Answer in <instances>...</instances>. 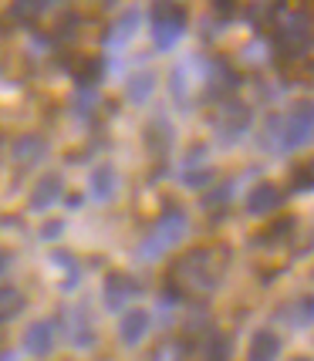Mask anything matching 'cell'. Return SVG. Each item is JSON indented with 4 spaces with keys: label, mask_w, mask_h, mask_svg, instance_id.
<instances>
[{
    "label": "cell",
    "mask_w": 314,
    "mask_h": 361,
    "mask_svg": "<svg viewBox=\"0 0 314 361\" xmlns=\"http://www.w3.org/2000/svg\"><path fill=\"white\" fill-rule=\"evenodd\" d=\"M227 264H230V253L227 247H200V250H189L186 257L176 260L173 274H169V287H173L179 298H206L213 294L227 277Z\"/></svg>",
    "instance_id": "cell-1"
},
{
    "label": "cell",
    "mask_w": 314,
    "mask_h": 361,
    "mask_svg": "<svg viewBox=\"0 0 314 361\" xmlns=\"http://www.w3.org/2000/svg\"><path fill=\"white\" fill-rule=\"evenodd\" d=\"M189 230V220L186 213L179 209V206H166V213L156 220V226H152V233L145 236L139 243V260H145V264H152V260H159L166 250H173L176 243L186 236Z\"/></svg>",
    "instance_id": "cell-2"
},
{
    "label": "cell",
    "mask_w": 314,
    "mask_h": 361,
    "mask_svg": "<svg viewBox=\"0 0 314 361\" xmlns=\"http://www.w3.org/2000/svg\"><path fill=\"white\" fill-rule=\"evenodd\" d=\"M274 47L281 61H298L311 47V17L308 14H291L284 17V24L274 27Z\"/></svg>",
    "instance_id": "cell-3"
},
{
    "label": "cell",
    "mask_w": 314,
    "mask_h": 361,
    "mask_svg": "<svg viewBox=\"0 0 314 361\" xmlns=\"http://www.w3.org/2000/svg\"><path fill=\"white\" fill-rule=\"evenodd\" d=\"M183 31H186V7L183 4H156L152 7V37H156L159 51H169L183 37Z\"/></svg>",
    "instance_id": "cell-4"
},
{
    "label": "cell",
    "mask_w": 314,
    "mask_h": 361,
    "mask_svg": "<svg viewBox=\"0 0 314 361\" xmlns=\"http://www.w3.org/2000/svg\"><path fill=\"white\" fill-rule=\"evenodd\" d=\"M314 109L311 102H301L294 115L287 118L281 126V149H304L311 142V132H314Z\"/></svg>",
    "instance_id": "cell-5"
},
{
    "label": "cell",
    "mask_w": 314,
    "mask_h": 361,
    "mask_svg": "<svg viewBox=\"0 0 314 361\" xmlns=\"http://www.w3.org/2000/svg\"><path fill=\"white\" fill-rule=\"evenodd\" d=\"M213 126H217V132H220L227 142L240 139V135L250 128V105H243V102H236V98L223 102L220 111H217V118H213Z\"/></svg>",
    "instance_id": "cell-6"
},
{
    "label": "cell",
    "mask_w": 314,
    "mask_h": 361,
    "mask_svg": "<svg viewBox=\"0 0 314 361\" xmlns=\"http://www.w3.org/2000/svg\"><path fill=\"white\" fill-rule=\"evenodd\" d=\"M139 283L132 281L128 274H122V270H111L109 277H105V290H102V298H105V307L109 311H122V307H128V300L139 298Z\"/></svg>",
    "instance_id": "cell-7"
},
{
    "label": "cell",
    "mask_w": 314,
    "mask_h": 361,
    "mask_svg": "<svg viewBox=\"0 0 314 361\" xmlns=\"http://www.w3.org/2000/svg\"><path fill=\"white\" fill-rule=\"evenodd\" d=\"M54 334H58L54 321H47V317L34 321L31 328H28V334H24V351L34 355V358H47L54 351Z\"/></svg>",
    "instance_id": "cell-8"
},
{
    "label": "cell",
    "mask_w": 314,
    "mask_h": 361,
    "mask_svg": "<svg viewBox=\"0 0 314 361\" xmlns=\"http://www.w3.org/2000/svg\"><path fill=\"white\" fill-rule=\"evenodd\" d=\"M281 203H284V196L274 183H257L247 192V213L250 216H270L274 209H281Z\"/></svg>",
    "instance_id": "cell-9"
},
{
    "label": "cell",
    "mask_w": 314,
    "mask_h": 361,
    "mask_svg": "<svg viewBox=\"0 0 314 361\" xmlns=\"http://www.w3.org/2000/svg\"><path fill=\"white\" fill-rule=\"evenodd\" d=\"M61 192H64V176L61 173H44L37 183H34L31 189V209L34 213H41V209H47L51 203H58L61 200Z\"/></svg>",
    "instance_id": "cell-10"
},
{
    "label": "cell",
    "mask_w": 314,
    "mask_h": 361,
    "mask_svg": "<svg viewBox=\"0 0 314 361\" xmlns=\"http://www.w3.org/2000/svg\"><path fill=\"white\" fill-rule=\"evenodd\" d=\"M75 81H78V92H95V85L102 81L105 75V58H98V54H81L75 58Z\"/></svg>",
    "instance_id": "cell-11"
},
{
    "label": "cell",
    "mask_w": 314,
    "mask_h": 361,
    "mask_svg": "<svg viewBox=\"0 0 314 361\" xmlns=\"http://www.w3.org/2000/svg\"><path fill=\"white\" fill-rule=\"evenodd\" d=\"M145 331H149V311L145 307H132V311L122 314V324H119L122 345H139L145 338Z\"/></svg>",
    "instance_id": "cell-12"
},
{
    "label": "cell",
    "mask_w": 314,
    "mask_h": 361,
    "mask_svg": "<svg viewBox=\"0 0 314 361\" xmlns=\"http://www.w3.org/2000/svg\"><path fill=\"white\" fill-rule=\"evenodd\" d=\"M281 355V334L274 331H257L250 338V348H247V361H277Z\"/></svg>",
    "instance_id": "cell-13"
},
{
    "label": "cell",
    "mask_w": 314,
    "mask_h": 361,
    "mask_svg": "<svg viewBox=\"0 0 314 361\" xmlns=\"http://www.w3.org/2000/svg\"><path fill=\"white\" fill-rule=\"evenodd\" d=\"M115 186H119V176L111 166H98L92 176H88V189H92V196L98 203H109L111 196H115Z\"/></svg>",
    "instance_id": "cell-14"
},
{
    "label": "cell",
    "mask_w": 314,
    "mask_h": 361,
    "mask_svg": "<svg viewBox=\"0 0 314 361\" xmlns=\"http://www.w3.org/2000/svg\"><path fill=\"white\" fill-rule=\"evenodd\" d=\"M47 152L44 139H37V135H20L14 142V162L17 166H34V162H41Z\"/></svg>",
    "instance_id": "cell-15"
},
{
    "label": "cell",
    "mask_w": 314,
    "mask_h": 361,
    "mask_svg": "<svg viewBox=\"0 0 314 361\" xmlns=\"http://www.w3.org/2000/svg\"><path fill=\"white\" fill-rule=\"evenodd\" d=\"M68 324H71V345L75 348H92L95 345V331L92 324H88V314L81 311V307H75V311H68Z\"/></svg>",
    "instance_id": "cell-16"
},
{
    "label": "cell",
    "mask_w": 314,
    "mask_h": 361,
    "mask_svg": "<svg viewBox=\"0 0 314 361\" xmlns=\"http://www.w3.org/2000/svg\"><path fill=\"white\" fill-rule=\"evenodd\" d=\"M200 361H230V338L223 331H210L200 345Z\"/></svg>",
    "instance_id": "cell-17"
},
{
    "label": "cell",
    "mask_w": 314,
    "mask_h": 361,
    "mask_svg": "<svg viewBox=\"0 0 314 361\" xmlns=\"http://www.w3.org/2000/svg\"><path fill=\"white\" fill-rule=\"evenodd\" d=\"M28 307V298L17 290V287H11V283H4L0 287V324H7V321H14L20 311Z\"/></svg>",
    "instance_id": "cell-18"
},
{
    "label": "cell",
    "mask_w": 314,
    "mask_h": 361,
    "mask_svg": "<svg viewBox=\"0 0 314 361\" xmlns=\"http://www.w3.org/2000/svg\"><path fill=\"white\" fill-rule=\"evenodd\" d=\"M51 264L64 270V281H61L64 290H75V287H78V281H81V267H78V260H75L71 253H68V250H54V253H51Z\"/></svg>",
    "instance_id": "cell-19"
},
{
    "label": "cell",
    "mask_w": 314,
    "mask_h": 361,
    "mask_svg": "<svg viewBox=\"0 0 314 361\" xmlns=\"http://www.w3.org/2000/svg\"><path fill=\"white\" fill-rule=\"evenodd\" d=\"M169 142H173V126H166V122H152V126L145 128V145H149V152H152V156L166 152V149H169Z\"/></svg>",
    "instance_id": "cell-20"
},
{
    "label": "cell",
    "mask_w": 314,
    "mask_h": 361,
    "mask_svg": "<svg viewBox=\"0 0 314 361\" xmlns=\"http://www.w3.org/2000/svg\"><path fill=\"white\" fill-rule=\"evenodd\" d=\"M152 88H156V75L152 71H139L135 78L128 81V102H145Z\"/></svg>",
    "instance_id": "cell-21"
},
{
    "label": "cell",
    "mask_w": 314,
    "mask_h": 361,
    "mask_svg": "<svg viewBox=\"0 0 314 361\" xmlns=\"http://www.w3.org/2000/svg\"><path fill=\"white\" fill-rule=\"evenodd\" d=\"M135 24H139V20H135V14H126L122 17V20H119V24H115V27H111V34L109 37H105V44H111V47H122L128 41V34L135 31Z\"/></svg>",
    "instance_id": "cell-22"
},
{
    "label": "cell",
    "mask_w": 314,
    "mask_h": 361,
    "mask_svg": "<svg viewBox=\"0 0 314 361\" xmlns=\"http://www.w3.org/2000/svg\"><path fill=\"white\" fill-rule=\"evenodd\" d=\"M44 11H47V4H14V7H11V17L20 20V24H34Z\"/></svg>",
    "instance_id": "cell-23"
},
{
    "label": "cell",
    "mask_w": 314,
    "mask_h": 361,
    "mask_svg": "<svg viewBox=\"0 0 314 361\" xmlns=\"http://www.w3.org/2000/svg\"><path fill=\"white\" fill-rule=\"evenodd\" d=\"M230 196H234V183H220V186L213 189L210 196L203 200L206 209H227V203H230Z\"/></svg>",
    "instance_id": "cell-24"
},
{
    "label": "cell",
    "mask_w": 314,
    "mask_h": 361,
    "mask_svg": "<svg viewBox=\"0 0 314 361\" xmlns=\"http://www.w3.org/2000/svg\"><path fill=\"white\" fill-rule=\"evenodd\" d=\"M95 102H98V98H95V92H78V94H75V102H71V109L88 118V115H92V109H95Z\"/></svg>",
    "instance_id": "cell-25"
},
{
    "label": "cell",
    "mask_w": 314,
    "mask_h": 361,
    "mask_svg": "<svg viewBox=\"0 0 314 361\" xmlns=\"http://www.w3.org/2000/svg\"><path fill=\"white\" fill-rule=\"evenodd\" d=\"M291 189H294V192H308V189H311V169H308V166L294 169V183H291Z\"/></svg>",
    "instance_id": "cell-26"
},
{
    "label": "cell",
    "mask_w": 314,
    "mask_h": 361,
    "mask_svg": "<svg viewBox=\"0 0 314 361\" xmlns=\"http://www.w3.org/2000/svg\"><path fill=\"white\" fill-rule=\"evenodd\" d=\"M311 298H304L301 300V311H294V314L287 317V321H291V324H301V328H304V324H311Z\"/></svg>",
    "instance_id": "cell-27"
},
{
    "label": "cell",
    "mask_w": 314,
    "mask_h": 361,
    "mask_svg": "<svg viewBox=\"0 0 314 361\" xmlns=\"http://www.w3.org/2000/svg\"><path fill=\"white\" fill-rule=\"evenodd\" d=\"M210 179H213V169H189V173L183 176L186 186H203V183H210Z\"/></svg>",
    "instance_id": "cell-28"
},
{
    "label": "cell",
    "mask_w": 314,
    "mask_h": 361,
    "mask_svg": "<svg viewBox=\"0 0 314 361\" xmlns=\"http://www.w3.org/2000/svg\"><path fill=\"white\" fill-rule=\"evenodd\" d=\"M64 233V223L61 220H51L41 226V240H58V236Z\"/></svg>",
    "instance_id": "cell-29"
},
{
    "label": "cell",
    "mask_w": 314,
    "mask_h": 361,
    "mask_svg": "<svg viewBox=\"0 0 314 361\" xmlns=\"http://www.w3.org/2000/svg\"><path fill=\"white\" fill-rule=\"evenodd\" d=\"M213 14L220 17V20H230L236 14V4H213Z\"/></svg>",
    "instance_id": "cell-30"
},
{
    "label": "cell",
    "mask_w": 314,
    "mask_h": 361,
    "mask_svg": "<svg viewBox=\"0 0 314 361\" xmlns=\"http://www.w3.org/2000/svg\"><path fill=\"white\" fill-rule=\"evenodd\" d=\"M7 264H11V257H7V253L0 250V274H4V270H7Z\"/></svg>",
    "instance_id": "cell-31"
},
{
    "label": "cell",
    "mask_w": 314,
    "mask_h": 361,
    "mask_svg": "<svg viewBox=\"0 0 314 361\" xmlns=\"http://www.w3.org/2000/svg\"><path fill=\"white\" fill-rule=\"evenodd\" d=\"M0 361H17L14 355H0Z\"/></svg>",
    "instance_id": "cell-32"
},
{
    "label": "cell",
    "mask_w": 314,
    "mask_h": 361,
    "mask_svg": "<svg viewBox=\"0 0 314 361\" xmlns=\"http://www.w3.org/2000/svg\"><path fill=\"white\" fill-rule=\"evenodd\" d=\"M294 361H311V358H294Z\"/></svg>",
    "instance_id": "cell-33"
}]
</instances>
